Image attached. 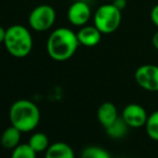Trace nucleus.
<instances>
[{
    "instance_id": "nucleus-1",
    "label": "nucleus",
    "mask_w": 158,
    "mask_h": 158,
    "mask_svg": "<svg viewBox=\"0 0 158 158\" xmlns=\"http://www.w3.org/2000/svg\"><path fill=\"white\" fill-rule=\"evenodd\" d=\"M80 43L77 32L67 27L53 30L46 41V53L56 61H66L75 54Z\"/></svg>"
},
{
    "instance_id": "nucleus-2",
    "label": "nucleus",
    "mask_w": 158,
    "mask_h": 158,
    "mask_svg": "<svg viewBox=\"0 0 158 158\" xmlns=\"http://www.w3.org/2000/svg\"><path fill=\"white\" fill-rule=\"evenodd\" d=\"M41 114L35 102L27 99L16 100L10 109L11 125L22 132H30L39 125Z\"/></svg>"
},
{
    "instance_id": "nucleus-3",
    "label": "nucleus",
    "mask_w": 158,
    "mask_h": 158,
    "mask_svg": "<svg viewBox=\"0 0 158 158\" xmlns=\"http://www.w3.org/2000/svg\"><path fill=\"white\" fill-rule=\"evenodd\" d=\"M3 45L11 56L15 58H24L32 51V35L25 26L19 24L12 25L6 28Z\"/></svg>"
},
{
    "instance_id": "nucleus-4",
    "label": "nucleus",
    "mask_w": 158,
    "mask_h": 158,
    "mask_svg": "<svg viewBox=\"0 0 158 158\" xmlns=\"http://www.w3.org/2000/svg\"><path fill=\"white\" fill-rule=\"evenodd\" d=\"M94 25L104 35H110L118 29L122 23V10L113 3L100 6L94 14Z\"/></svg>"
},
{
    "instance_id": "nucleus-5",
    "label": "nucleus",
    "mask_w": 158,
    "mask_h": 158,
    "mask_svg": "<svg viewBox=\"0 0 158 158\" xmlns=\"http://www.w3.org/2000/svg\"><path fill=\"white\" fill-rule=\"evenodd\" d=\"M56 21V11L50 4H40L32 9L28 16L29 27L35 31L43 32L51 29Z\"/></svg>"
},
{
    "instance_id": "nucleus-6",
    "label": "nucleus",
    "mask_w": 158,
    "mask_h": 158,
    "mask_svg": "<svg viewBox=\"0 0 158 158\" xmlns=\"http://www.w3.org/2000/svg\"><path fill=\"white\" fill-rule=\"evenodd\" d=\"M135 80L137 84L148 92H158V66L142 64L135 70Z\"/></svg>"
},
{
    "instance_id": "nucleus-7",
    "label": "nucleus",
    "mask_w": 158,
    "mask_h": 158,
    "mask_svg": "<svg viewBox=\"0 0 158 158\" xmlns=\"http://www.w3.org/2000/svg\"><path fill=\"white\" fill-rule=\"evenodd\" d=\"M148 117V115L145 109L138 103L127 104L122 113V118L127 124V126L135 129L145 126Z\"/></svg>"
},
{
    "instance_id": "nucleus-8",
    "label": "nucleus",
    "mask_w": 158,
    "mask_h": 158,
    "mask_svg": "<svg viewBox=\"0 0 158 158\" xmlns=\"http://www.w3.org/2000/svg\"><path fill=\"white\" fill-rule=\"evenodd\" d=\"M67 17L71 25L82 27L88 23L92 17L90 6L84 1H75L69 6Z\"/></svg>"
},
{
    "instance_id": "nucleus-9",
    "label": "nucleus",
    "mask_w": 158,
    "mask_h": 158,
    "mask_svg": "<svg viewBox=\"0 0 158 158\" xmlns=\"http://www.w3.org/2000/svg\"><path fill=\"white\" fill-rule=\"evenodd\" d=\"M102 35L103 33L95 25L82 26L79 31L77 32L80 45L86 46V48H94V46L98 45L99 42L101 41Z\"/></svg>"
},
{
    "instance_id": "nucleus-10",
    "label": "nucleus",
    "mask_w": 158,
    "mask_h": 158,
    "mask_svg": "<svg viewBox=\"0 0 158 158\" xmlns=\"http://www.w3.org/2000/svg\"><path fill=\"white\" fill-rule=\"evenodd\" d=\"M97 118L104 129L109 128L118 118L116 106L110 101L101 103L97 111Z\"/></svg>"
},
{
    "instance_id": "nucleus-11",
    "label": "nucleus",
    "mask_w": 158,
    "mask_h": 158,
    "mask_svg": "<svg viewBox=\"0 0 158 158\" xmlns=\"http://www.w3.org/2000/svg\"><path fill=\"white\" fill-rule=\"evenodd\" d=\"M44 158H75V155L69 144L64 142H55L45 151Z\"/></svg>"
},
{
    "instance_id": "nucleus-12",
    "label": "nucleus",
    "mask_w": 158,
    "mask_h": 158,
    "mask_svg": "<svg viewBox=\"0 0 158 158\" xmlns=\"http://www.w3.org/2000/svg\"><path fill=\"white\" fill-rule=\"evenodd\" d=\"M21 133L22 131L19 129H17L16 127H8L1 135L2 146L4 148H8V150L15 148L19 144V141H21Z\"/></svg>"
},
{
    "instance_id": "nucleus-13",
    "label": "nucleus",
    "mask_w": 158,
    "mask_h": 158,
    "mask_svg": "<svg viewBox=\"0 0 158 158\" xmlns=\"http://www.w3.org/2000/svg\"><path fill=\"white\" fill-rule=\"evenodd\" d=\"M28 144L37 153L45 152L48 148L50 144V140H48V135L43 132H35L33 133L31 137L29 138Z\"/></svg>"
},
{
    "instance_id": "nucleus-14",
    "label": "nucleus",
    "mask_w": 158,
    "mask_h": 158,
    "mask_svg": "<svg viewBox=\"0 0 158 158\" xmlns=\"http://www.w3.org/2000/svg\"><path fill=\"white\" fill-rule=\"evenodd\" d=\"M127 129L128 126L127 124L124 122V119L122 118H117V121L114 124H112L109 128H106V132L110 135L111 138H114V139H119V138H123L124 135L127 133Z\"/></svg>"
},
{
    "instance_id": "nucleus-15",
    "label": "nucleus",
    "mask_w": 158,
    "mask_h": 158,
    "mask_svg": "<svg viewBox=\"0 0 158 158\" xmlns=\"http://www.w3.org/2000/svg\"><path fill=\"white\" fill-rule=\"evenodd\" d=\"M144 127L148 137L152 140L158 141V110L148 115Z\"/></svg>"
},
{
    "instance_id": "nucleus-16",
    "label": "nucleus",
    "mask_w": 158,
    "mask_h": 158,
    "mask_svg": "<svg viewBox=\"0 0 158 158\" xmlns=\"http://www.w3.org/2000/svg\"><path fill=\"white\" fill-rule=\"evenodd\" d=\"M37 154L35 150L28 143L19 144L15 148H13L11 158H37Z\"/></svg>"
},
{
    "instance_id": "nucleus-17",
    "label": "nucleus",
    "mask_w": 158,
    "mask_h": 158,
    "mask_svg": "<svg viewBox=\"0 0 158 158\" xmlns=\"http://www.w3.org/2000/svg\"><path fill=\"white\" fill-rule=\"evenodd\" d=\"M81 158H112L104 148L99 146H87L82 151Z\"/></svg>"
},
{
    "instance_id": "nucleus-18",
    "label": "nucleus",
    "mask_w": 158,
    "mask_h": 158,
    "mask_svg": "<svg viewBox=\"0 0 158 158\" xmlns=\"http://www.w3.org/2000/svg\"><path fill=\"white\" fill-rule=\"evenodd\" d=\"M151 21L158 29V3L153 6L152 11H151Z\"/></svg>"
},
{
    "instance_id": "nucleus-19",
    "label": "nucleus",
    "mask_w": 158,
    "mask_h": 158,
    "mask_svg": "<svg viewBox=\"0 0 158 158\" xmlns=\"http://www.w3.org/2000/svg\"><path fill=\"white\" fill-rule=\"evenodd\" d=\"M112 3L114 4V6H116V8H118L119 10L123 11L124 9H125L126 4H127V1H126V0H114V1H113Z\"/></svg>"
},
{
    "instance_id": "nucleus-20",
    "label": "nucleus",
    "mask_w": 158,
    "mask_h": 158,
    "mask_svg": "<svg viewBox=\"0 0 158 158\" xmlns=\"http://www.w3.org/2000/svg\"><path fill=\"white\" fill-rule=\"evenodd\" d=\"M152 44H153V46L158 51V29L152 37Z\"/></svg>"
},
{
    "instance_id": "nucleus-21",
    "label": "nucleus",
    "mask_w": 158,
    "mask_h": 158,
    "mask_svg": "<svg viewBox=\"0 0 158 158\" xmlns=\"http://www.w3.org/2000/svg\"><path fill=\"white\" fill-rule=\"evenodd\" d=\"M6 29L0 25V44H3L4 38H6Z\"/></svg>"
},
{
    "instance_id": "nucleus-22",
    "label": "nucleus",
    "mask_w": 158,
    "mask_h": 158,
    "mask_svg": "<svg viewBox=\"0 0 158 158\" xmlns=\"http://www.w3.org/2000/svg\"><path fill=\"white\" fill-rule=\"evenodd\" d=\"M112 158H113V157H112Z\"/></svg>"
}]
</instances>
